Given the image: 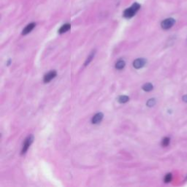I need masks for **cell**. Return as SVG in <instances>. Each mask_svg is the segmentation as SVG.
<instances>
[{"instance_id":"obj_1","label":"cell","mask_w":187,"mask_h":187,"mask_svg":"<svg viewBox=\"0 0 187 187\" xmlns=\"http://www.w3.org/2000/svg\"><path fill=\"white\" fill-rule=\"evenodd\" d=\"M140 5L137 2H134L130 8H127L123 12V16L126 18H131L135 15L140 10Z\"/></svg>"},{"instance_id":"obj_2","label":"cell","mask_w":187,"mask_h":187,"mask_svg":"<svg viewBox=\"0 0 187 187\" xmlns=\"http://www.w3.org/2000/svg\"><path fill=\"white\" fill-rule=\"evenodd\" d=\"M175 24V20L172 18H169L165 19L161 23V26L163 29H169L171 27L174 26V24Z\"/></svg>"},{"instance_id":"obj_3","label":"cell","mask_w":187,"mask_h":187,"mask_svg":"<svg viewBox=\"0 0 187 187\" xmlns=\"http://www.w3.org/2000/svg\"><path fill=\"white\" fill-rule=\"evenodd\" d=\"M33 140H34V137L32 135H29V137H28L25 140L24 143V145H23V148H22V151H21V154H24L27 151L28 148H29V146L31 145V144H32V142H33Z\"/></svg>"},{"instance_id":"obj_4","label":"cell","mask_w":187,"mask_h":187,"mask_svg":"<svg viewBox=\"0 0 187 187\" xmlns=\"http://www.w3.org/2000/svg\"><path fill=\"white\" fill-rule=\"evenodd\" d=\"M146 64V60L145 59H137L133 62V66L135 69H140V68L143 67L145 64Z\"/></svg>"},{"instance_id":"obj_5","label":"cell","mask_w":187,"mask_h":187,"mask_svg":"<svg viewBox=\"0 0 187 187\" xmlns=\"http://www.w3.org/2000/svg\"><path fill=\"white\" fill-rule=\"evenodd\" d=\"M56 76V71H51L48 73H47L45 76H44L43 80L45 83H48L53 78H54Z\"/></svg>"},{"instance_id":"obj_6","label":"cell","mask_w":187,"mask_h":187,"mask_svg":"<svg viewBox=\"0 0 187 187\" xmlns=\"http://www.w3.org/2000/svg\"><path fill=\"white\" fill-rule=\"evenodd\" d=\"M103 118V113H97V114L94 115V116H93V118H92V120H91L92 124H99L100 122H101Z\"/></svg>"},{"instance_id":"obj_7","label":"cell","mask_w":187,"mask_h":187,"mask_svg":"<svg viewBox=\"0 0 187 187\" xmlns=\"http://www.w3.org/2000/svg\"><path fill=\"white\" fill-rule=\"evenodd\" d=\"M35 26H36V24H35V23H31V24H28L27 26L24 29V30H23L22 35H27V34H29V32H31L33 30V29L35 27Z\"/></svg>"},{"instance_id":"obj_8","label":"cell","mask_w":187,"mask_h":187,"mask_svg":"<svg viewBox=\"0 0 187 187\" xmlns=\"http://www.w3.org/2000/svg\"><path fill=\"white\" fill-rule=\"evenodd\" d=\"M70 28H71V26H70V24H64L63 26H62V27L59 29V34L65 33V32H66L67 31H69V29H70Z\"/></svg>"},{"instance_id":"obj_9","label":"cell","mask_w":187,"mask_h":187,"mask_svg":"<svg viewBox=\"0 0 187 187\" xmlns=\"http://www.w3.org/2000/svg\"><path fill=\"white\" fill-rule=\"evenodd\" d=\"M125 66V62L123 60H119L116 64V68L117 69H122Z\"/></svg>"},{"instance_id":"obj_10","label":"cell","mask_w":187,"mask_h":187,"mask_svg":"<svg viewBox=\"0 0 187 187\" xmlns=\"http://www.w3.org/2000/svg\"><path fill=\"white\" fill-rule=\"evenodd\" d=\"M129 100H130V98H129V97H127V96H120L118 98V103H121V104L127 103Z\"/></svg>"},{"instance_id":"obj_11","label":"cell","mask_w":187,"mask_h":187,"mask_svg":"<svg viewBox=\"0 0 187 187\" xmlns=\"http://www.w3.org/2000/svg\"><path fill=\"white\" fill-rule=\"evenodd\" d=\"M143 89L145 91H150L153 89V85L151 83H145L143 86Z\"/></svg>"},{"instance_id":"obj_12","label":"cell","mask_w":187,"mask_h":187,"mask_svg":"<svg viewBox=\"0 0 187 187\" xmlns=\"http://www.w3.org/2000/svg\"><path fill=\"white\" fill-rule=\"evenodd\" d=\"M94 54H95V51L92 52V53L90 54V56H89V57L87 58V59H86V62H85V66H86V65H88L89 63H90L91 61L92 60V59H93L94 56Z\"/></svg>"},{"instance_id":"obj_13","label":"cell","mask_w":187,"mask_h":187,"mask_svg":"<svg viewBox=\"0 0 187 187\" xmlns=\"http://www.w3.org/2000/svg\"><path fill=\"white\" fill-rule=\"evenodd\" d=\"M170 143V138L169 137H165V138L162 140V142H161V145L162 146L166 147L169 145Z\"/></svg>"},{"instance_id":"obj_14","label":"cell","mask_w":187,"mask_h":187,"mask_svg":"<svg viewBox=\"0 0 187 187\" xmlns=\"http://www.w3.org/2000/svg\"><path fill=\"white\" fill-rule=\"evenodd\" d=\"M156 104V100L155 99H150L148 102H147V105L148 107H152L154 105Z\"/></svg>"},{"instance_id":"obj_15","label":"cell","mask_w":187,"mask_h":187,"mask_svg":"<svg viewBox=\"0 0 187 187\" xmlns=\"http://www.w3.org/2000/svg\"><path fill=\"white\" fill-rule=\"evenodd\" d=\"M171 180H172V174H170V173L167 174L165 177V182L169 183V182H170Z\"/></svg>"},{"instance_id":"obj_16","label":"cell","mask_w":187,"mask_h":187,"mask_svg":"<svg viewBox=\"0 0 187 187\" xmlns=\"http://www.w3.org/2000/svg\"><path fill=\"white\" fill-rule=\"evenodd\" d=\"M183 100H184V102H185V103H187V95H185L183 97Z\"/></svg>"}]
</instances>
